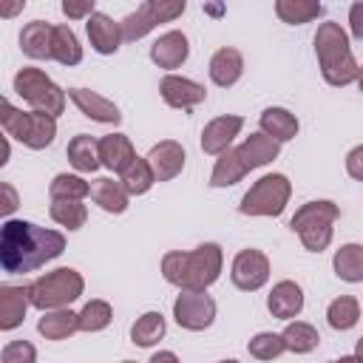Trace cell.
I'll return each mask as SVG.
<instances>
[{"label":"cell","instance_id":"31","mask_svg":"<svg viewBox=\"0 0 363 363\" xmlns=\"http://www.w3.org/2000/svg\"><path fill=\"white\" fill-rule=\"evenodd\" d=\"M281 337H284L286 352H295V354H306V352L318 349V343H320L318 329H315L312 323H303V320L286 323V329L281 332Z\"/></svg>","mask_w":363,"mask_h":363},{"label":"cell","instance_id":"33","mask_svg":"<svg viewBox=\"0 0 363 363\" xmlns=\"http://www.w3.org/2000/svg\"><path fill=\"white\" fill-rule=\"evenodd\" d=\"M326 320H329V326L337 329V332H346V329L357 326V320H360V303H357V298H352V295L335 298V301L326 306Z\"/></svg>","mask_w":363,"mask_h":363},{"label":"cell","instance_id":"30","mask_svg":"<svg viewBox=\"0 0 363 363\" xmlns=\"http://www.w3.org/2000/svg\"><path fill=\"white\" fill-rule=\"evenodd\" d=\"M48 196L51 201H82L85 196H91V182L77 173H57L48 184Z\"/></svg>","mask_w":363,"mask_h":363},{"label":"cell","instance_id":"8","mask_svg":"<svg viewBox=\"0 0 363 363\" xmlns=\"http://www.w3.org/2000/svg\"><path fill=\"white\" fill-rule=\"evenodd\" d=\"M182 11H184V0H147L122 20V37L125 43H136L147 31H153L159 23L176 20Z\"/></svg>","mask_w":363,"mask_h":363},{"label":"cell","instance_id":"7","mask_svg":"<svg viewBox=\"0 0 363 363\" xmlns=\"http://www.w3.org/2000/svg\"><path fill=\"white\" fill-rule=\"evenodd\" d=\"M289 196H292V184L284 173H267L261 176L241 199L238 210L244 216H281L289 204Z\"/></svg>","mask_w":363,"mask_h":363},{"label":"cell","instance_id":"41","mask_svg":"<svg viewBox=\"0 0 363 363\" xmlns=\"http://www.w3.org/2000/svg\"><path fill=\"white\" fill-rule=\"evenodd\" d=\"M3 363H37V349L28 340H11L3 346Z\"/></svg>","mask_w":363,"mask_h":363},{"label":"cell","instance_id":"42","mask_svg":"<svg viewBox=\"0 0 363 363\" xmlns=\"http://www.w3.org/2000/svg\"><path fill=\"white\" fill-rule=\"evenodd\" d=\"M62 14L68 20H88L91 14H96V3L94 0H62Z\"/></svg>","mask_w":363,"mask_h":363},{"label":"cell","instance_id":"4","mask_svg":"<svg viewBox=\"0 0 363 363\" xmlns=\"http://www.w3.org/2000/svg\"><path fill=\"white\" fill-rule=\"evenodd\" d=\"M337 218H340V207L329 199H318V201L301 204L295 210V216L289 218V227H292V233H298L301 244L309 252H323L332 244Z\"/></svg>","mask_w":363,"mask_h":363},{"label":"cell","instance_id":"11","mask_svg":"<svg viewBox=\"0 0 363 363\" xmlns=\"http://www.w3.org/2000/svg\"><path fill=\"white\" fill-rule=\"evenodd\" d=\"M241 128H244V116H238V113H224V116L210 119L201 130V150L210 156L227 153L233 139L241 133Z\"/></svg>","mask_w":363,"mask_h":363},{"label":"cell","instance_id":"22","mask_svg":"<svg viewBox=\"0 0 363 363\" xmlns=\"http://www.w3.org/2000/svg\"><path fill=\"white\" fill-rule=\"evenodd\" d=\"M238 153H241V159L247 162V167L250 170H255V167H264V164H269L272 159H278V153H281V145L272 139V136H267V133H250L241 145H238Z\"/></svg>","mask_w":363,"mask_h":363},{"label":"cell","instance_id":"12","mask_svg":"<svg viewBox=\"0 0 363 363\" xmlns=\"http://www.w3.org/2000/svg\"><path fill=\"white\" fill-rule=\"evenodd\" d=\"M159 94L162 99L170 105V108H179V111H190L196 105H201L207 99V91L204 85L187 79V77H179V74H167L162 77L159 82Z\"/></svg>","mask_w":363,"mask_h":363},{"label":"cell","instance_id":"34","mask_svg":"<svg viewBox=\"0 0 363 363\" xmlns=\"http://www.w3.org/2000/svg\"><path fill=\"white\" fill-rule=\"evenodd\" d=\"M164 332H167V323H164L162 312H145L130 326V340L136 346H153V343H159L164 337Z\"/></svg>","mask_w":363,"mask_h":363},{"label":"cell","instance_id":"19","mask_svg":"<svg viewBox=\"0 0 363 363\" xmlns=\"http://www.w3.org/2000/svg\"><path fill=\"white\" fill-rule=\"evenodd\" d=\"M99 159L108 170L122 176L136 162V150H133V145L125 133H108V136L99 139Z\"/></svg>","mask_w":363,"mask_h":363},{"label":"cell","instance_id":"35","mask_svg":"<svg viewBox=\"0 0 363 363\" xmlns=\"http://www.w3.org/2000/svg\"><path fill=\"white\" fill-rule=\"evenodd\" d=\"M119 182H122V187L128 190V196H145V193L156 184V176H153L147 159H145V156H136V162L119 176Z\"/></svg>","mask_w":363,"mask_h":363},{"label":"cell","instance_id":"51","mask_svg":"<svg viewBox=\"0 0 363 363\" xmlns=\"http://www.w3.org/2000/svg\"><path fill=\"white\" fill-rule=\"evenodd\" d=\"M218 363H238V360H218Z\"/></svg>","mask_w":363,"mask_h":363},{"label":"cell","instance_id":"16","mask_svg":"<svg viewBox=\"0 0 363 363\" xmlns=\"http://www.w3.org/2000/svg\"><path fill=\"white\" fill-rule=\"evenodd\" d=\"M85 31H88V40H91V48L96 54H116L119 45L125 43L122 37V23H113L108 14L96 11L85 20Z\"/></svg>","mask_w":363,"mask_h":363},{"label":"cell","instance_id":"39","mask_svg":"<svg viewBox=\"0 0 363 363\" xmlns=\"http://www.w3.org/2000/svg\"><path fill=\"white\" fill-rule=\"evenodd\" d=\"M51 218L65 230H79L88 221V207L82 201H51Z\"/></svg>","mask_w":363,"mask_h":363},{"label":"cell","instance_id":"45","mask_svg":"<svg viewBox=\"0 0 363 363\" xmlns=\"http://www.w3.org/2000/svg\"><path fill=\"white\" fill-rule=\"evenodd\" d=\"M0 190H3V196H6V201H3V216H9V213H14V207H17V193H14L11 184H0Z\"/></svg>","mask_w":363,"mask_h":363},{"label":"cell","instance_id":"37","mask_svg":"<svg viewBox=\"0 0 363 363\" xmlns=\"http://www.w3.org/2000/svg\"><path fill=\"white\" fill-rule=\"evenodd\" d=\"M113 318V309L108 301L102 298H91L82 309H79V332H102Z\"/></svg>","mask_w":363,"mask_h":363},{"label":"cell","instance_id":"36","mask_svg":"<svg viewBox=\"0 0 363 363\" xmlns=\"http://www.w3.org/2000/svg\"><path fill=\"white\" fill-rule=\"evenodd\" d=\"M54 136H57V119L48 116V113L31 111V125H28V136H26L23 145L31 147V150H43L54 142Z\"/></svg>","mask_w":363,"mask_h":363},{"label":"cell","instance_id":"47","mask_svg":"<svg viewBox=\"0 0 363 363\" xmlns=\"http://www.w3.org/2000/svg\"><path fill=\"white\" fill-rule=\"evenodd\" d=\"M329 363H363L357 354H343V357H337V360H329Z\"/></svg>","mask_w":363,"mask_h":363},{"label":"cell","instance_id":"43","mask_svg":"<svg viewBox=\"0 0 363 363\" xmlns=\"http://www.w3.org/2000/svg\"><path fill=\"white\" fill-rule=\"evenodd\" d=\"M346 173L354 182H363V145H357L346 153Z\"/></svg>","mask_w":363,"mask_h":363},{"label":"cell","instance_id":"46","mask_svg":"<svg viewBox=\"0 0 363 363\" xmlns=\"http://www.w3.org/2000/svg\"><path fill=\"white\" fill-rule=\"evenodd\" d=\"M150 363H179V357H176V352L162 349V352H156V354L150 357Z\"/></svg>","mask_w":363,"mask_h":363},{"label":"cell","instance_id":"32","mask_svg":"<svg viewBox=\"0 0 363 363\" xmlns=\"http://www.w3.org/2000/svg\"><path fill=\"white\" fill-rule=\"evenodd\" d=\"M275 14L289 26H303V23H312L315 17H320L323 6L318 0H278Z\"/></svg>","mask_w":363,"mask_h":363},{"label":"cell","instance_id":"17","mask_svg":"<svg viewBox=\"0 0 363 363\" xmlns=\"http://www.w3.org/2000/svg\"><path fill=\"white\" fill-rule=\"evenodd\" d=\"M267 309L278 320H292L303 312V289L295 281H278L267 295Z\"/></svg>","mask_w":363,"mask_h":363},{"label":"cell","instance_id":"14","mask_svg":"<svg viewBox=\"0 0 363 363\" xmlns=\"http://www.w3.org/2000/svg\"><path fill=\"white\" fill-rule=\"evenodd\" d=\"M68 99L79 108L82 116H88L94 122H102V125H119L122 122L119 108L111 99H105L102 94L91 91V88H71L68 91Z\"/></svg>","mask_w":363,"mask_h":363},{"label":"cell","instance_id":"40","mask_svg":"<svg viewBox=\"0 0 363 363\" xmlns=\"http://www.w3.org/2000/svg\"><path fill=\"white\" fill-rule=\"evenodd\" d=\"M247 352L255 360H275V357H281L286 352V346H284V337L281 335H275V332H258V335L250 337Z\"/></svg>","mask_w":363,"mask_h":363},{"label":"cell","instance_id":"28","mask_svg":"<svg viewBox=\"0 0 363 363\" xmlns=\"http://www.w3.org/2000/svg\"><path fill=\"white\" fill-rule=\"evenodd\" d=\"M335 275L346 284H360L363 281V244H343L335 258H332Z\"/></svg>","mask_w":363,"mask_h":363},{"label":"cell","instance_id":"29","mask_svg":"<svg viewBox=\"0 0 363 363\" xmlns=\"http://www.w3.org/2000/svg\"><path fill=\"white\" fill-rule=\"evenodd\" d=\"M51 57L60 62V65H79L82 62V45L77 40V34L71 31V26L60 23L54 26V43H51Z\"/></svg>","mask_w":363,"mask_h":363},{"label":"cell","instance_id":"3","mask_svg":"<svg viewBox=\"0 0 363 363\" xmlns=\"http://www.w3.org/2000/svg\"><path fill=\"white\" fill-rule=\"evenodd\" d=\"M312 43H315V54H318V62H320V74L329 85L343 88V85L357 82L360 65L352 54L349 34L340 28V23H332V20L320 23Z\"/></svg>","mask_w":363,"mask_h":363},{"label":"cell","instance_id":"49","mask_svg":"<svg viewBox=\"0 0 363 363\" xmlns=\"http://www.w3.org/2000/svg\"><path fill=\"white\" fill-rule=\"evenodd\" d=\"M354 354H357V357H360V360H363V337H360V340H357V343H354Z\"/></svg>","mask_w":363,"mask_h":363},{"label":"cell","instance_id":"27","mask_svg":"<svg viewBox=\"0 0 363 363\" xmlns=\"http://www.w3.org/2000/svg\"><path fill=\"white\" fill-rule=\"evenodd\" d=\"M65 153H68V162H71L79 173H94V170H99V164H102V159H99V142H96L94 136H88V133H77V136L68 142Z\"/></svg>","mask_w":363,"mask_h":363},{"label":"cell","instance_id":"44","mask_svg":"<svg viewBox=\"0 0 363 363\" xmlns=\"http://www.w3.org/2000/svg\"><path fill=\"white\" fill-rule=\"evenodd\" d=\"M349 31L354 40H363V3L349 6Z\"/></svg>","mask_w":363,"mask_h":363},{"label":"cell","instance_id":"9","mask_svg":"<svg viewBox=\"0 0 363 363\" xmlns=\"http://www.w3.org/2000/svg\"><path fill=\"white\" fill-rule=\"evenodd\" d=\"M173 318L187 332H201L216 320V301L207 292H182L173 301Z\"/></svg>","mask_w":363,"mask_h":363},{"label":"cell","instance_id":"48","mask_svg":"<svg viewBox=\"0 0 363 363\" xmlns=\"http://www.w3.org/2000/svg\"><path fill=\"white\" fill-rule=\"evenodd\" d=\"M26 3H17V6H9V9H3V14H14V11H20Z\"/></svg>","mask_w":363,"mask_h":363},{"label":"cell","instance_id":"52","mask_svg":"<svg viewBox=\"0 0 363 363\" xmlns=\"http://www.w3.org/2000/svg\"><path fill=\"white\" fill-rule=\"evenodd\" d=\"M122 363H136V360H122Z\"/></svg>","mask_w":363,"mask_h":363},{"label":"cell","instance_id":"24","mask_svg":"<svg viewBox=\"0 0 363 363\" xmlns=\"http://www.w3.org/2000/svg\"><path fill=\"white\" fill-rule=\"evenodd\" d=\"M91 199H94V204H96L99 210L119 216V213L128 210V199H130V196H128V190L122 187V182H113V179H94V182H91Z\"/></svg>","mask_w":363,"mask_h":363},{"label":"cell","instance_id":"26","mask_svg":"<svg viewBox=\"0 0 363 363\" xmlns=\"http://www.w3.org/2000/svg\"><path fill=\"white\" fill-rule=\"evenodd\" d=\"M250 173L247 162L241 159L238 147H230L227 153H221L213 164V173H210V187H233L235 182H241L244 176Z\"/></svg>","mask_w":363,"mask_h":363},{"label":"cell","instance_id":"25","mask_svg":"<svg viewBox=\"0 0 363 363\" xmlns=\"http://www.w3.org/2000/svg\"><path fill=\"white\" fill-rule=\"evenodd\" d=\"M258 125H261V133L272 136L278 145L298 136V116L292 111H286V108H267L261 113Z\"/></svg>","mask_w":363,"mask_h":363},{"label":"cell","instance_id":"15","mask_svg":"<svg viewBox=\"0 0 363 363\" xmlns=\"http://www.w3.org/2000/svg\"><path fill=\"white\" fill-rule=\"evenodd\" d=\"M190 57V43H187V34L184 31H164L153 45H150V60L164 68V71H173V68H182Z\"/></svg>","mask_w":363,"mask_h":363},{"label":"cell","instance_id":"2","mask_svg":"<svg viewBox=\"0 0 363 363\" xmlns=\"http://www.w3.org/2000/svg\"><path fill=\"white\" fill-rule=\"evenodd\" d=\"M221 247L218 244H201L190 252L182 250H170L162 258V275L167 284L179 286L182 292H207V286H213L221 275Z\"/></svg>","mask_w":363,"mask_h":363},{"label":"cell","instance_id":"5","mask_svg":"<svg viewBox=\"0 0 363 363\" xmlns=\"http://www.w3.org/2000/svg\"><path fill=\"white\" fill-rule=\"evenodd\" d=\"M82 289H85L82 275L71 267H60L31 281L28 298H31V306L51 312V309H68V303H74L82 295Z\"/></svg>","mask_w":363,"mask_h":363},{"label":"cell","instance_id":"50","mask_svg":"<svg viewBox=\"0 0 363 363\" xmlns=\"http://www.w3.org/2000/svg\"><path fill=\"white\" fill-rule=\"evenodd\" d=\"M357 88L363 91V65H360V74H357Z\"/></svg>","mask_w":363,"mask_h":363},{"label":"cell","instance_id":"21","mask_svg":"<svg viewBox=\"0 0 363 363\" xmlns=\"http://www.w3.org/2000/svg\"><path fill=\"white\" fill-rule=\"evenodd\" d=\"M51 43H54V26L43 20H31L20 31V48L31 60H54L51 57Z\"/></svg>","mask_w":363,"mask_h":363},{"label":"cell","instance_id":"13","mask_svg":"<svg viewBox=\"0 0 363 363\" xmlns=\"http://www.w3.org/2000/svg\"><path fill=\"white\" fill-rule=\"evenodd\" d=\"M147 164H150V170H153V176H156V182H170V179H176L182 170H184V147L179 145V142H173V139H162V142H156L150 150H147Z\"/></svg>","mask_w":363,"mask_h":363},{"label":"cell","instance_id":"1","mask_svg":"<svg viewBox=\"0 0 363 363\" xmlns=\"http://www.w3.org/2000/svg\"><path fill=\"white\" fill-rule=\"evenodd\" d=\"M65 250V235L37 227L34 221L9 218L0 230V264L9 275L34 272Z\"/></svg>","mask_w":363,"mask_h":363},{"label":"cell","instance_id":"23","mask_svg":"<svg viewBox=\"0 0 363 363\" xmlns=\"http://www.w3.org/2000/svg\"><path fill=\"white\" fill-rule=\"evenodd\" d=\"M37 332L45 340H65L74 332H79V312H71V309L43 312V318L37 320Z\"/></svg>","mask_w":363,"mask_h":363},{"label":"cell","instance_id":"38","mask_svg":"<svg viewBox=\"0 0 363 363\" xmlns=\"http://www.w3.org/2000/svg\"><path fill=\"white\" fill-rule=\"evenodd\" d=\"M0 125H3L6 136L17 139V142H26L28 125H31V111L14 108L11 102H0Z\"/></svg>","mask_w":363,"mask_h":363},{"label":"cell","instance_id":"6","mask_svg":"<svg viewBox=\"0 0 363 363\" xmlns=\"http://www.w3.org/2000/svg\"><path fill=\"white\" fill-rule=\"evenodd\" d=\"M14 94L26 99L37 113H48L57 119L65 111V91L43 68H31V65L20 68L14 74Z\"/></svg>","mask_w":363,"mask_h":363},{"label":"cell","instance_id":"10","mask_svg":"<svg viewBox=\"0 0 363 363\" xmlns=\"http://www.w3.org/2000/svg\"><path fill=\"white\" fill-rule=\"evenodd\" d=\"M230 281L241 289V292H255L269 281V258L267 252L247 247L233 258L230 267Z\"/></svg>","mask_w":363,"mask_h":363},{"label":"cell","instance_id":"18","mask_svg":"<svg viewBox=\"0 0 363 363\" xmlns=\"http://www.w3.org/2000/svg\"><path fill=\"white\" fill-rule=\"evenodd\" d=\"M207 71H210V79H213L218 88H230V85H235V82L241 79V74H244V57H241L238 48L224 45V48H218V51L210 57Z\"/></svg>","mask_w":363,"mask_h":363},{"label":"cell","instance_id":"20","mask_svg":"<svg viewBox=\"0 0 363 363\" xmlns=\"http://www.w3.org/2000/svg\"><path fill=\"white\" fill-rule=\"evenodd\" d=\"M31 306V298H28V286H0V329L3 332H11L23 323L26 312Z\"/></svg>","mask_w":363,"mask_h":363}]
</instances>
